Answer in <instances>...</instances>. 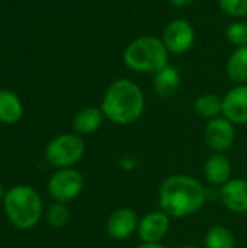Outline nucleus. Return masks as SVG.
Masks as SVG:
<instances>
[{
    "label": "nucleus",
    "instance_id": "nucleus-19",
    "mask_svg": "<svg viewBox=\"0 0 247 248\" xmlns=\"http://www.w3.org/2000/svg\"><path fill=\"white\" fill-rule=\"evenodd\" d=\"M205 248H236L234 234L224 225L211 227L204 237Z\"/></svg>",
    "mask_w": 247,
    "mask_h": 248
},
{
    "label": "nucleus",
    "instance_id": "nucleus-1",
    "mask_svg": "<svg viewBox=\"0 0 247 248\" xmlns=\"http://www.w3.org/2000/svg\"><path fill=\"white\" fill-rule=\"evenodd\" d=\"M159 206L170 218L182 219L202 209L207 190L199 180L188 174H173L159 187Z\"/></svg>",
    "mask_w": 247,
    "mask_h": 248
},
{
    "label": "nucleus",
    "instance_id": "nucleus-17",
    "mask_svg": "<svg viewBox=\"0 0 247 248\" xmlns=\"http://www.w3.org/2000/svg\"><path fill=\"white\" fill-rule=\"evenodd\" d=\"M226 74L234 84H247V46L234 48L227 60Z\"/></svg>",
    "mask_w": 247,
    "mask_h": 248
},
{
    "label": "nucleus",
    "instance_id": "nucleus-6",
    "mask_svg": "<svg viewBox=\"0 0 247 248\" xmlns=\"http://www.w3.org/2000/svg\"><path fill=\"white\" fill-rule=\"evenodd\" d=\"M84 187L83 174L73 169H58L55 170L47 183L48 195L54 202L68 203L80 196Z\"/></svg>",
    "mask_w": 247,
    "mask_h": 248
},
{
    "label": "nucleus",
    "instance_id": "nucleus-18",
    "mask_svg": "<svg viewBox=\"0 0 247 248\" xmlns=\"http://www.w3.org/2000/svg\"><path fill=\"white\" fill-rule=\"evenodd\" d=\"M194 110L198 116L210 121L223 115V97L215 93H204L195 99Z\"/></svg>",
    "mask_w": 247,
    "mask_h": 248
},
{
    "label": "nucleus",
    "instance_id": "nucleus-7",
    "mask_svg": "<svg viewBox=\"0 0 247 248\" xmlns=\"http://www.w3.org/2000/svg\"><path fill=\"white\" fill-rule=\"evenodd\" d=\"M195 29L188 19L176 17L170 20L162 33V41L167 51L175 55L188 52L195 44Z\"/></svg>",
    "mask_w": 247,
    "mask_h": 248
},
{
    "label": "nucleus",
    "instance_id": "nucleus-9",
    "mask_svg": "<svg viewBox=\"0 0 247 248\" xmlns=\"http://www.w3.org/2000/svg\"><path fill=\"white\" fill-rule=\"evenodd\" d=\"M140 218L131 208H118L109 214L105 230L106 234L115 241H125L137 232Z\"/></svg>",
    "mask_w": 247,
    "mask_h": 248
},
{
    "label": "nucleus",
    "instance_id": "nucleus-14",
    "mask_svg": "<svg viewBox=\"0 0 247 248\" xmlns=\"http://www.w3.org/2000/svg\"><path fill=\"white\" fill-rule=\"evenodd\" d=\"M103 121H105V115L100 108L86 106L74 115L73 129L80 137L92 135L102 126Z\"/></svg>",
    "mask_w": 247,
    "mask_h": 248
},
{
    "label": "nucleus",
    "instance_id": "nucleus-22",
    "mask_svg": "<svg viewBox=\"0 0 247 248\" xmlns=\"http://www.w3.org/2000/svg\"><path fill=\"white\" fill-rule=\"evenodd\" d=\"M218 7L236 19L247 16V0H218Z\"/></svg>",
    "mask_w": 247,
    "mask_h": 248
},
{
    "label": "nucleus",
    "instance_id": "nucleus-25",
    "mask_svg": "<svg viewBox=\"0 0 247 248\" xmlns=\"http://www.w3.org/2000/svg\"><path fill=\"white\" fill-rule=\"evenodd\" d=\"M4 195H6V190H4V187L0 185V203L3 202V198H4Z\"/></svg>",
    "mask_w": 247,
    "mask_h": 248
},
{
    "label": "nucleus",
    "instance_id": "nucleus-10",
    "mask_svg": "<svg viewBox=\"0 0 247 248\" xmlns=\"http://www.w3.org/2000/svg\"><path fill=\"white\" fill-rule=\"evenodd\" d=\"M170 230V217L162 209L147 212L140 218L137 234L141 243H162Z\"/></svg>",
    "mask_w": 247,
    "mask_h": 248
},
{
    "label": "nucleus",
    "instance_id": "nucleus-8",
    "mask_svg": "<svg viewBox=\"0 0 247 248\" xmlns=\"http://www.w3.org/2000/svg\"><path fill=\"white\" fill-rule=\"evenodd\" d=\"M204 138L210 150L224 154L236 141V125L223 115L210 119L204 129Z\"/></svg>",
    "mask_w": 247,
    "mask_h": 248
},
{
    "label": "nucleus",
    "instance_id": "nucleus-24",
    "mask_svg": "<svg viewBox=\"0 0 247 248\" xmlns=\"http://www.w3.org/2000/svg\"><path fill=\"white\" fill-rule=\"evenodd\" d=\"M135 248H167L166 246H163L162 243H141L140 246H137Z\"/></svg>",
    "mask_w": 247,
    "mask_h": 248
},
{
    "label": "nucleus",
    "instance_id": "nucleus-5",
    "mask_svg": "<svg viewBox=\"0 0 247 248\" xmlns=\"http://www.w3.org/2000/svg\"><path fill=\"white\" fill-rule=\"evenodd\" d=\"M86 147L80 135L61 134L54 137L45 147V160L55 170L77 164L84 155Z\"/></svg>",
    "mask_w": 247,
    "mask_h": 248
},
{
    "label": "nucleus",
    "instance_id": "nucleus-20",
    "mask_svg": "<svg viewBox=\"0 0 247 248\" xmlns=\"http://www.w3.org/2000/svg\"><path fill=\"white\" fill-rule=\"evenodd\" d=\"M47 221L52 228H63L68 224L70 221V209L67 206V203H61V202H54L49 205V208L47 209Z\"/></svg>",
    "mask_w": 247,
    "mask_h": 248
},
{
    "label": "nucleus",
    "instance_id": "nucleus-26",
    "mask_svg": "<svg viewBox=\"0 0 247 248\" xmlns=\"http://www.w3.org/2000/svg\"><path fill=\"white\" fill-rule=\"evenodd\" d=\"M179 248H199L198 246H194V244H185V246H181Z\"/></svg>",
    "mask_w": 247,
    "mask_h": 248
},
{
    "label": "nucleus",
    "instance_id": "nucleus-4",
    "mask_svg": "<svg viewBox=\"0 0 247 248\" xmlns=\"http://www.w3.org/2000/svg\"><path fill=\"white\" fill-rule=\"evenodd\" d=\"M170 52L165 46L162 38L143 35L131 41L124 52L122 61L127 68L140 74H156L169 65Z\"/></svg>",
    "mask_w": 247,
    "mask_h": 248
},
{
    "label": "nucleus",
    "instance_id": "nucleus-21",
    "mask_svg": "<svg viewBox=\"0 0 247 248\" xmlns=\"http://www.w3.org/2000/svg\"><path fill=\"white\" fill-rule=\"evenodd\" d=\"M226 38L236 48L247 46V22L243 20L231 22L226 29Z\"/></svg>",
    "mask_w": 247,
    "mask_h": 248
},
{
    "label": "nucleus",
    "instance_id": "nucleus-11",
    "mask_svg": "<svg viewBox=\"0 0 247 248\" xmlns=\"http://www.w3.org/2000/svg\"><path fill=\"white\" fill-rule=\"evenodd\" d=\"M223 116L234 125H247V84H236L226 93Z\"/></svg>",
    "mask_w": 247,
    "mask_h": 248
},
{
    "label": "nucleus",
    "instance_id": "nucleus-2",
    "mask_svg": "<svg viewBox=\"0 0 247 248\" xmlns=\"http://www.w3.org/2000/svg\"><path fill=\"white\" fill-rule=\"evenodd\" d=\"M100 109L105 115V119L115 125H131L137 122L146 109V97L141 87L127 78L114 80L102 99Z\"/></svg>",
    "mask_w": 247,
    "mask_h": 248
},
{
    "label": "nucleus",
    "instance_id": "nucleus-23",
    "mask_svg": "<svg viewBox=\"0 0 247 248\" xmlns=\"http://www.w3.org/2000/svg\"><path fill=\"white\" fill-rule=\"evenodd\" d=\"M167 1L175 7H186V6L192 4L195 0H167Z\"/></svg>",
    "mask_w": 247,
    "mask_h": 248
},
{
    "label": "nucleus",
    "instance_id": "nucleus-3",
    "mask_svg": "<svg viewBox=\"0 0 247 248\" xmlns=\"http://www.w3.org/2000/svg\"><path fill=\"white\" fill-rule=\"evenodd\" d=\"M1 205L7 221L20 231L35 228L44 212L41 195L28 185H16L7 189Z\"/></svg>",
    "mask_w": 247,
    "mask_h": 248
},
{
    "label": "nucleus",
    "instance_id": "nucleus-13",
    "mask_svg": "<svg viewBox=\"0 0 247 248\" xmlns=\"http://www.w3.org/2000/svg\"><path fill=\"white\" fill-rule=\"evenodd\" d=\"M204 177L213 186H224L233 179V167L230 160L221 153H214L204 164Z\"/></svg>",
    "mask_w": 247,
    "mask_h": 248
},
{
    "label": "nucleus",
    "instance_id": "nucleus-12",
    "mask_svg": "<svg viewBox=\"0 0 247 248\" xmlns=\"http://www.w3.org/2000/svg\"><path fill=\"white\" fill-rule=\"evenodd\" d=\"M220 198L223 205L233 214H247V180L234 177L221 186Z\"/></svg>",
    "mask_w": 247,
    "mask_h": 248
},
{
    "label": "nucleus",
    "instance_id": "nucleus-15",
    "mask_svg": "<svg viewBox=\"0 0 247 248\" xmlns=\"http://www.w3.org/2000/svg\"><path fill=\"white\" fill-rule=\"evenodd\" d=\"M153 89L160 99H170L181 87V73L176 67L167 65L153 74Z\"/></svg>",
    "mask_w": 247,
    "mask_h": 248
},
{
    "label": "nucleus",
    "instance_id": "nucleus-16",
    "mask_svg": "<svg viewBox=\"0 0 247 248\" xmlns=\"http://www.w3.org/2000/svg\"><path fill=\"white\" fill-rule=\"evenodd\" d=\"M23 115V105L17 94L10 90H0V122L13 125L20 121Z\"/></svg>",
    "mask_w": 247,
    "mask_h": 248
}]
</instances>
